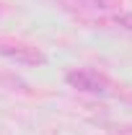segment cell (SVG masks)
I'll use <instances>...</instances> for the list:
<instances>
[{
    "instance_id": "6da1fadb",
    "label": "cell",
    "mask_w": 132,
    "mask_h": 135,
    "mask_svg": "<svg viewBox=\"0 0 132 135\" xmlns=\"http://www.w3.org/2000/svg\"><path fill=\"white\" fill-rule=\"evenodd\" d=\"M65 83L80 94H93V96H106L114 91V83L109 75H104L93 68H78V70H70L65 75Z\"/></svg>"
},
{
    "instance_id": "7a4b0ae2",
    "label": "cell",
    "mask_w": 132,
    "mask_h": 135,
    "mask_svg": "<svg viewBox=\"0 0 132 135\" xmlns=\"http://www.w3.org/2000/svg\"><path fill=\"white\" fill-rule=\"evenodd\" d=\"M0 55L13 60V62L34 65V68H44L49 62V57L39 47H34L29 42H21V39H13V36H0Z\"/></svg>"
},
{
    "instance_id": "3957f363",
    "label": "cell",
    "mask_w": 132,
    "mask_h": 135,
    "mask_svg": "<svg viewBox=\"0 0 132 135\" xmlns=\"http://www.w3.org/2000/svg\"><path fill=\"white\" fill-rule=\"evenodd\" d=\"M93 23L114 26V29H122V31H132V13H122V16H111V18H96Z\"/></svg>"
},
{
    "instance_id": "277c9868",
    "label": "cell",
    "mask_w": 132,
    "mask_h": 135,
    "mask_svg": "<svg viewBox=\"0 0 132 135\" xmlns=\"http://www.w3.org/2000/svg\"><path fill=\"white\" fill-rule=\"evenodd\" d=\"M85 3H88V8H91V11L109 13V11H116V8H122V3H124V0H85Z\"/></svg>"
},
{
    "instance_id": "5b68a950",
    "label": "cell",
    "mask_w": 132,
    "mask_h": 135,
    "mask_svg": "<svg viewBox=\"0 0 132 135\" xmlns=\"http://www.w3.org/2000/svg\"><path fill=\"white\" fill-rule=\"evenodd\" d=\"M119 135H132V125H127V127H122V130H119Z\"/></svg>"
}]
</instances>
